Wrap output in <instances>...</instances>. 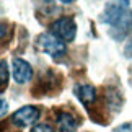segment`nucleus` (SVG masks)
<instances>
[{"instance_id": "nucleus-12", "label": "nucleus", "mask_w": 132, "mask_h": 132, "mask_svg": "<svg viewBox=\"0 0 132 132\" xmlns=\"http://www.w3.org/2000/svg\"><path fill=\"white\" fill-rule=\"evenodd\" d=\"M8 111V103L5 100H0V118H3Z\"/></svg>"}, {"instance_id": "nucleus-13", "label": "nucleus", "mask_w": 132, "mask_h": 132, "mask_svg": "<svg viewBox=\"0 0 132 132\" xmlns=\"http://www.w3.org/2000/svg\"><path fill=\"white\" fill-rule=\"evenodd\" d=\"M124 55L126 57H132V38L127 41V44H126V47H124Z\"/></svg>"}, {"instance_id": "nucleus-1", "label": "nucleus", "mask_w": 132, "mask_h": 132, "mask_svg": "<svg viewBox=\"0 0 132 132\" xmlns=\"http://www.w3.org/2000/svg\"><path fill=\"white\" fill-rule=\"evenodd\" d=\"M51 34L55 38H59L60 41L69 43L75 39V34H77V26H75V21L69 16L59 18L55 20L51 26Z\"/></svg>"}, {"instance_id": "nucleus-7", "label": "nucleus", "mask_w": 132, "mask_h": 132, "mask_svg": "<svg viewBox=\"0 0 132 132\" xmlns=\"http://www.w3.org/2000/svg\"><path fill=\"white\" fill-rule=\"evenodd\" d=\"M55 122H57L59 132H75V129H77V126H78L77 118H75L73 114L67 113V111H60L57 114Z\"/></svg>"}, {"instance_id": "nucleus-2", "label": "nucleus", "mask_w": 132, "mask_h": 132, "mask_svg": "<svg viewBox=\"0 0 132 132\" xmlns=\"http://www.w3.org/2000/svg\"><path fill=\"white\" fill-rule=\"evenodd\" d=\"M38 47L44 51L46 54L52 55V57H62V55L67 52V47H65V43L60 41L59 38L52 36V34H41L38 38Z\"/></svg>"}, {"instance_id": "nucleus-15", "label": "nucleus", "mask_w": 132, "mask_h": 132, "mask_svg": "<svg viewBox=\"0 0 132 132\" xmlns=\"http://www.w3.org/2000/svg\"><path fill=\"white\" fill-rule=\"evenodd\" d=\"M60 2H64V3H72L73 0H60Z\"/></svg>"}, {"instance_id": "nucleus-3", "label": "nucleus", "mask_w": 132, "mask_h": 132, "mask_svg": "<svg viewBox=\"0 0 132 132\" xmlns=\"http://www.w3.org/2000/svg\"><path fill=\"white\" fill-rule=\"evenodd\" d=\"M39 109L36 106H23L21 109H18L16 113L12 116V122L18 127H26V126L36 122L39 118Z\"/></svg>"}, {"instance_id": "nucleus-5", "label": "nucleus", "mask_w": 132, "mask_h": 132, "mask_svg": "<svg viewBox=\"0 0 132 132\" xmlns=\"http://www.w3.org/2000/svg\"><path fill=\"white\" fill-rule=\"evenodd\" d=\"M111 26H113L111 34H113L116 39H122L127 33H130V29H132V12L127 8Z\"/></svg>"}, {"instance_id": "nucleus-11", "label": "nucleus", "mask_w": 132, "mask_h": 132, "mask_svg": "<svg viewBox=\"0 0 132 132\" xmlns=\"http://www.w3.org/2000/svg\"><path fill=\"white\" fill-rule=\"evenodd\" d=\"M113 132H132V122H126L119 127H116Z\"/></svg>"}, {"instance_id": "nucleus-14", "label": "nucleus", "mask_w": 132, "mask_h": 132, "mask_svg": "<svg viewBox=\"0 0 132 132\" xmlns=\"http://www.w3.org/2000/svg\"><path fill=\"white\" fill-rule=\"evenodd\" d=\"M7 33H8V28H7V24L0 23V41H2V39H5V36H7Z\"/></svg>"}, {"instance_id": "nucleus-8", "label": "nucleus", "mask_w": 132, "mask_h": 132, "mask_svg": "<svg viewBox=\"0 0 132 132\" xmlns=\"http://www.w3.org/2000/svg\"><path fill=\"white\" fill-rule=\"evenodd\" d=\"M75 95H77V98L82 101L83 104H91L95 103L96 100V88L93 85H88V83H80L75 87Z\"/></svg>"}, {"instance_id": "nucleus-9", "label": "nucleus", "mask_w": 132, "mask_h": 132, "mask_svg": "<svg viewBox=\"0 0 132 132\" xmlns=\"http://www.w3.org/2000/svg\"><path fill=\"white\" fill-rule=\"evenodd\" d=\"M8 85V67L5 60H0V93Z\"/></svg>"}, {"instance_id": "nucleus-10", "label": "nucleus", "mask_w": 132, "mask_h": 132, "mask_svg": "<svg viewBox=\"0 0 132 132\" xmlns=\"http://www.w3.org/2000/svg\"><path fill=\"white\" fill-rule=\"evenodd\" d=\"M31 132H54V129L49 124H38L31 129Z\"/></svg>"}, {"instance_id": "nucleus-4", "label": "nucleus", "mask_w": 132, "mask_h": 132, "mask_svg": "<svg viewBox=\"0 0 132 132\" xmlns=\"http://www.w3.org/2000/svg\"><path fill=\"white\" fill-rule=\"evenodd\" d=\"M127 8H129V0H113L111 3L106 5L104 12L101 15V21L113 24Z\"/></svg>"}, {"instance_id": "nucleus-6", "label": "nucleus", "mask_w": 132, "mask_h": 132, "mask_svg": "<svg viewBox=\"0 0 132 132\" xmlns=\"http://www.w3.org/2000/svg\"><path fill=\"white\" fill-rule=\"evenodd\" d=\"M13 78H15V82L16 83H26L31 80L33 77V69H31V65H29L26 60H23V59H18V57H15L13 59Z\"/></svg>"}]
</instances>
